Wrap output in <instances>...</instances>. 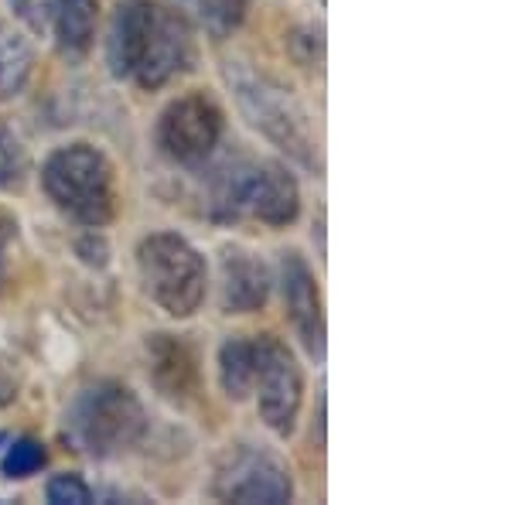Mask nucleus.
<instances>
[{"label": "nucleus", "mask_w": 512, "mask_h": 505, "mask_svg": "<svg viewBox=\"0 0 512 505\" xmlns=\"http://www.w3.org/2000/svg\"><path fill=\"white\" fill-rule=\"evenodd\" d=\"M41 465H45V447L28 441V437L14 441L4 451V458H0V471H4L7 478H28V475H35Z\"/></svg>", "instance_id": "a211bd4d"}, {"label": "nucleus", "mask_w": 512, "mask_h": 505, "mask_svg": "<svg viewBox=\"0 0 512 505\" xmlns=\"http://www.w3.org/2000/svg\"><path fill=\"white\" fill-rule=\"evenodd\" d=\"M280 291H284L287 314H291V325L301 345L315 359H321L325 355V318H321L318 287L308 263L297 253H284V260H280Z\"/></svg>", "instance_id": "9d476101"}, {"label": "nucleus", "mask_w": 512, "mask_h": 505, "mask_svg": "<svg viewBox=\"0 0 512 505\" xmlns=\"http://www.w3.org/2000/svg\"><path fill=\"white\" fill-rule=\"evenodd\" d=\"M52 24L59 48L72 59L89 52L96 35V0H55L52 4Z\"/></svg>", "instance_id": "ddd939ff"}, {"label": "nucleus", "mask_w": 512, "mask_h": 505, "mask_svg": "<svg viewBox=\"0 0 512 505\" xmlns=\"http://www.w3.org/2000/svg\"><path fill=\"white\" fill-rule=\"evenodd\" d=\"M28 178V151L7 123H0V192H18Z\"/></svg>", "instance_id": "f3484780"}, {"label": "nucleus", "mask_w": 512, "mask_h": 505, "mask_svg": "<svg viewBox=\"0 0 512 505\" xmlns=\"http://www.w3.org/2000/svg\"><path fill=\"white\" fill-rule=\"evenodd\" d=\"M181 4L195 14L198 24H202L209 35L226 38L229 31H236L239 21L246 18V4H250V0H181Z\"/></svg>", "instance_id": "dca6fc26"}, {"label": "nucleus", "mask_w": 512, "mask_h": 505, "mask_svg": "<svg viewBox=\"0 0 512 505\" xmlns=\"http://www.w3.org/2000/svg\"><path fill=\"white\" fill-rule=\"evenodd\" d=\"M11 236H14V226L0 215V277H4V267H7V246H11Z\"/></svg>", "instance_id": "aec40b11"}, {"label": "nucleus", "mask_w": 512, "mask_h": 505, "mask_svg": "<svg viewBox=\"0 0 512 505\" xmlns=\"http://www.w3.org/2000/svg\"><path fill=\"white\" fill-rule=\"evenodd\" d=\"M106 59L113 76L158 89L192 69L195 41L188 21L171 7L154 0H120L106 41Z\"/></svg>", "instance_id": "f257e3e1"}, {"label": "nucleus", "mask_w": 512, "mask_h": 505, "mask_svg": "<svg viewBox=\"0 0 512 505\" xmlns=\"http://www.w3.org/2000/svg\"><path fill=\"white\" fill-rule=\"evenodd\" d=\"M147 352H151L154 386L171 403H192L198 396V362L192 349L185 342H178L175 335H154Z\"/></svg>", "instance_id": "f8f14e48"}, {"label": "nucleus", "mask_w": 512, "mask_h": 505, "mask_svg": "<svg viewBox=\"0 0 512 505\" xmlns=\"http://www.w3.org/2000/svg\"><path fill=\"white\" fill-rule=\"evenodd\" d=\"M31 76V48L18 31L0 24V103L18 96Z\"/></svg>", "instance_id": "4468645a"}, {"label": "nucleus", "mask_w": 512, "mask_h": 505, "mask_svg": "<svg viewBox=\"0 0 512 505\" xmlns=\"http://www.w3.org/2000/svg\"><path fill=\"white\" fill-rule=\"evenodd\" d=\"M294 492L291 471H287L274 454L256 451V447L243 444L233 447L216 468V482H212V495L222 502H267L280 505Z\"/></svg>", "instance_id": "6e6552de"}, {"label": "nucleus", "mask_w": 512, "mask_h": 505, "mask_svg": "<svg viewBox=\"0 0 512 505\" xmlns=\"http://www.w3.org/2000/svg\"><path fill=\"white\" fill-rule=\"evenodd\" d=\"M219 379L233 400H243L253 389V342L229 338L219 349Z\"/></svg>", "instance_id": "2eb2a0df"}, {"label": "nucleus", "mask_w": 512, "mask_h": 505, "mask_svg": "<svg viewBox=\"0 0 512 505\" xmlns=\"http://www.w3.org/2000/svg\"><path fill=\"white\" fill-rule=\"evenodd\" d=\"M222 137V113L209 96L192 93L181 96L161 113L158 123V147L175 164L195 168L216 151Z\"/></svg>", "instance_id": "1a4fd4ad"}, {"label": "nucleus", "mask_w": 512, "mask_h": 505, "mask_svg": "<svg viewBox=\"0 0 512 505\" xmlns=\"http://www.w3.org/2000/svg\"><path fill=\"white\" fill-rule=\"evenodd\" d=\"M219 273H222L219 301L226 314H250L267 304L270 273H267V263L256 253L243 250V246H226V250H222Z\"/></svg>", "instance_id": "9b49d317"}, {"label": "nucleus", "mask_w": 512, "mask_h": 505, "mask_svg": "<svg viewBox=\"0 0 512 505\" xmlns=\"http://www.w3.org/2000/svg\"><path fill=\"white\" fill-rule=\"evenodd\" d=\"M144 427V407L120 383H96L82 389L72 400L69 417H65V430H69L72 444L96 461L130 451L140 441Z\"/></svg>", "instance_id": "20e7f679"}, {"label": "nucleus", "mask_w": 512, "mask_h": 505, "mask_svg": "<svg viewBox=\"0 0 512 505\" xmlns=\"http://www.w3.org/2000/svg\"><path fill=\"white\" fill-rule=\"evenodd\" d=\"M137 270L151 301L171 314L188 318L205 297V260L178 233H154L137 246Z\"/></svg>", "instance_id": "423d86ee"}, {"label": "nucleus", "mask_w": 512, "mask_h": 505, "mask_svg": "<svg viewBox=\"0 0 512 505\" xmlns=\"http://www.w3.org/2000/svg\"><path fill=\"white\" fill-rule=\"evenodd\" d=\"M14 379L11 376H4V372H0V407H7V403L14 400Z\"/></svg>", "instance_id": "412c9836"}, {"label": "nucleus", "mask_w": 512, "mask_h": 505, "mask_svg": "<svg viewBox=\"0 0 512 505\" xmlns=\"http://www.w3.org/2000/svg\"><path fill=\"white\" fill-rule=\"evenodd\" d=\"M229 89H233L239 113L250 120V127L260 130L274 147H280L287 157H294L301 168L318 171V137L311 130V120L304 106L287 93L280 82H274L263 72L250 69V65L236 62L226 69Z\"/></svg>", "instance_id": "f03ea898"}, {"label": "nucleus", "mask_w": 512, "mask_h": 505, "mask_svg": "<svg viewBox=\"0 0 512 505\" xmlns=\"http://www.w3.org/2000/svg\"><path fill=\"white\" fill-rule=\"evenodd\" d=\"M41 185L69 219L106 226L113 219V168L96 147H59L41 168Z\"/></svg>", "instance_id": "39448f33"}, {"label": "nucleus", "mask_w": 512, "mask_h": 505, "mask_svg": "<svg viewBox=\"0 0 512 505\" xmlns=\"http://www.w3.org/2000/svg\"><path fill=\"white\" fill-rule=\"evenodd\" d=\"M89 499H93V495H89L86 482H79L76 475H59L48 482V502H55V505H65V502L82 505Z\"/></svg>", "instance_id": "6ab92c4d"}, {"label": "nucleus", "mask_w": 512, "mask_h": 505, "mask_svg": "<svg viewBox=\"0 0 512 505\" xmlns=\"http://www.w3.org/2000/svg\"><path fill=\"white\" fill-rule=\"evenodd\" d=\"M253 389L263 424L277 437H291L297 410H301V369L294 362V352L274 335L253 342Z\"/></svg>", "instance_id": "0eeeda50"}, {"label": "nucleus", "mask_w": 512, "mask_h": 505, "mask_svg": "<svg viewBox=\"0 0 512 505\" xmlns=\"http://www.w3.org/2000/svg\"><path fill=\"white\" fill-rule=\"evenodd\" d=\"M297 205L294 178L270 161H233L209 185V212L219 222L256 219L284 226L297 215Z\"/></svg>", "instance_id": "7ed1b4c3"}]
</instances>
